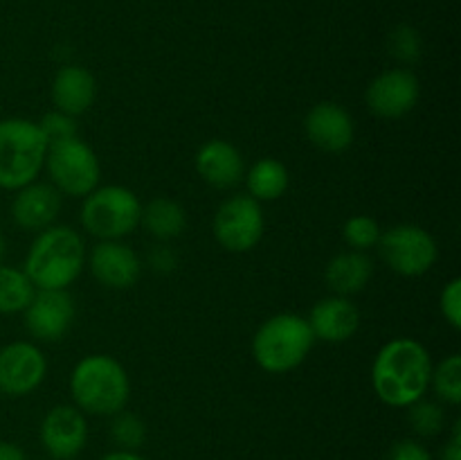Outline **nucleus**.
I'll return each mask as SVG.
<instances>
[{"instance_id": "1", "label": "nucleus", "mask_w": 461, "mask_h": 460, "mask_svg": "<svg viewBox=\"0 0 461 460\" xmlns=\"http://www.w3.org/2000/svg\"><path fill=\"white\" fill-rule=\"evenodd\" d=\"M432 361L426 345L408 336L392 338L378 350L372 365V386L378 400L394 409H408L423 400L430 386Z\"/></svg>"}, {"instance_id": "2", "label": "nucleus", "mask_w": 461, "mask_h": 460, "mask_svg": "<svg viewBox=\"0 0 461 460\" xmlns=\"http://www.w3.org/2000/svg\"><path fill=\"white\" fill-rule=\"evenodd\" d=\"M84 239L70 225L41 230L27 251L23 271L34 289H68L84 271Z\"/></svg>"}, {"instance_id": "3", "label": "nucleus", "mask_w": 461, "mask_h": 460, "mask_svg": "<svg viewBox=\"0 0 461 460\" xmlns=\"http://www.w3.org/2000/svg\"><path fill=\"white\" fill-rule=\"evenodd\" d=\"M70 392L77 409L90 415H115L124 410L131 382L124 365L108 354H88L70 374Z\"/></svg>"}, {"instance_id": "4", "label": "nucleus", "mask_w": 461, "mask_h": 460, "mask_svg": "<svg viewBox=\"0 0 461 460\" xmlns=\"http://www.w3.org/2000/svg\"><path fill=\"white\" fill-rule=\"evenodd\" d=\"M315 336L302 316L275 314L259 325L252 338V356L257 365L270 374H284L304 363Z\"/></svg>"}, {"instance_id": "5", "label": "nucleus", "mask_w": 461, "mask_h": 460, "mask_svg": "<svg viewBox=\"0 0 461 460\" xmlns=\"http://www.w3.org/2000/svg\"><path fill=\"white\" fill-rule=\"evenodd\" d=\"M48 140L25 117L0 120V188L21 189L34 183L45 167Z\"/></svg>"}, {"instance_id": "6", "label": "nucleus", "mask_w": 461, "mask_h": 460, "mask_svg": "<svg viewBox=\"0 0 461 460\" xmlns=\"http://www.w3.org/2000/svg\"><path fill=\"white\" fill-rule=\"evenodd\" d=\"M142 203L124 185L95 188L81 206V224L102 242H117L140 225Z\"/></svg>"}, {"instance_id": "7", "label": "nucleus", "mask_w": 461, "mask_h": 460, "mask_svg": "<svg viewBox=\"0 0 461 460\" xmlns=\"http://www.w3.org/2000/svg\"><path fill=\"white\" fill-rule=\"evenodd\" d=\"M45 167L59 194L79 198L99 188L102 167L93 149L79 138L48 144Z\"/></svg>"}, {"instance_id": "8", "label": "nucleus", "mask_w": 461, "mask_h": 460, "mask_svg": "<svg viewBox=\"0 0 461 460\" xmlns=\"http://www.w3.org/2000/svg\"><path fill=\"white\" fill-rule=\"evenodd\" d=\"M378 251L394 273L419 278L435 266L437 242L428 230L414 224H399L378 237Z\"/></svg>"}, {"instance_id": "9", "label": "nucleus", "mask_w": 461, "mask_h": 460, "mask_svg": "<svg viewBox=\"0 0 461 460\" xmlns=\"http://www.w3.org/2000/svg\"><path fill=\"white\" fill-rule=\"evenodd\" d=\"M214 237L225 251L248 253L261 242L266 228L264 212L259 201L252 197L239 194V197L225 198L214 215Z\"/></svg>"}, {"instance_id": "10", "label": "nucleus", "mask_w": 461, "mask_h": 460, "mask_svg": "<svg viewBox=\"0 0 461 460\" xmlns=\"http://www.w3.org/2000/svg\"><path fill=\"white\" fill-rule=\"evenodd\" d=\"M48 359L30 341H14L0 350V392L7 397H25L43 383Z\"/></svg>"}, {"instance_id": "11", "label": "nucleus", "mask_w": 461, "mask_h": 460, "mask_svg": "<svg viewBox=\"0 0 461 460\" xmlns=\"http://www.w3.org/2000/svg\"><path fill=\"white\" fill-rule=\"evenodd\" d=\"M419 95H421V88L414 72H410L408 68H392L374 77L372 84L365 90V102L374 115L396 120V117L408 115L417 106Z\"/></svg>"}, {"instance_id": "12", "label": "nucleus", "mask_w": 461, "mask_h": 460, "mask_svg": "<svg viewBox=\"0 0 461 460\" xmlns=\"http://www.w3.org/2000/svg\"><path fill=\"white\" fill-rule=\"evenodd\" d=\"M25 329L45 343L66 336L75 320V302L66 289H39L23 311Z\"/></svg>"}, {"instance_id": "13", "label": "nucleus", "mask_w": 461, "mask_h": 460, "mask_svg": "<svg viewBox=\"0 0 461 460\" xmlns=\"http://www.w3.org/2000/svg\"><path fill=\"white\" fill-rule=\"evenodd\" d=\"M88 440V424L77 406L59 404L41 422V445L54 460H72Z\"/></svg>"}, {"instance_id": "14", "label": "nucleus", "mask_w": 461, "mask_h": 460, "mask_svg": "<svg viewBox=\"0 0 461 460\" xmlns=\"http://www.w3.org/2000/svg\"><path fill=\"white\" fill-rule=\"evenodd\" d=\"M306 135L318 149L329 153H342L354 143V120L342 106L333 102H320L306 113Z\"/></svg>"}, {"instance_id": "15", "label": "nucleus", "mask_w": 461, "mask_h": 460, "mask_svg": "<svg viewBox=\"0 0 461 460\" xmlns=\"http://www.w3.org/2000/svg\"><path fill=\"white\" fill-rule=\"evenodd\" d=\"M90 271L95 280L108 289H131L138 282L142 266L135 251L126 244L99 242L90 253Z\"/></svg>"}, {"instance_id": "16", "label": "nucleus", "mask_w": 461, "mask_h": 460, "mask_svg": "<svg viewBox=\"0 0 461 460\" xmlns=\"http://www.w3.org/2000/svg\"><path fill=\"white\" fill-rule=\"evenodd\" d=\"M311 332L324 343H345L358 332L360 311L349 298L331 296L313 305L309 318Z\"/></svg>"}, {"instance_id": "17", "label": "nucleus", "mask_w": 461, "mask_h": 460, "mask_svg": "<svg viewBox=\"0 0 461 460\" xmlns=\"http://www.w3.org/2000/svg\"><path fill=\"white\" fill-rule=\"evenodd\" d=\"M12 201V216L23 230H45L54 224L61 210V194L54 185L30 183L16 189Z\"/></svg>"}, {"instance_id": "18", "label": "nucleus", "mask_w": 461, "mask_h": 460, "mask_svg": "<svg viewBox=\"0 0 461 460\" xmlns=\"http://www.w3.org/2000/svg\"><path fill=\"white\" fill-rule=\"evenodd\" d=\"M196 171L205 183L219 189L234 188L246 176L243 156L234 144L225 140H210L196 153Z\"/></svg>"}, {"instance_id": "19", "label": "nucleus", "mask_w": 461, "mask_h": 460, "mask_svg": "<svg viewBox=\"0 0 461 460\" xmlns=\"http://www.w3.org/2000/svg\"><path fill=\"white\" fill-rule=\"evenodd\" d=\"M97 95L95 77L81 66H63L54 75L52 81V102L57 111L66 115H81L88 111Z\"/></svg>"}, {"instance_id": "20", "label": "nucleus", "mask_w": 461, "mask_h": 460, "mask_svg": "<svg viewBox=\"0 0 461 460\" xmlns=\"http://www.w3.org/2000/svg\"><path fill=\"white\" fill-rule=\"evenodd\" d=\"M372 273V260L363 251H347L329 260L324 280L336 296L349 298L367 287Z\"/></svg>"}, {"instance_id": "21", "label": "nucleus", "mask_w": 461, "mask_h": 460, "mask_svg": "<svg viewBox=\"0 0 461 460\" xmlns=\"http://www.w3.org/2000/svg\"><path fill=\"white\" fill-rule=\"evenodd\" d=\"M140 224L144 225V230L151 237L160 239V242H169V239L183 235L185 225H187V215H185V207L176 203L174 198L160 197L142 206Z\"/></svg>"}, {"instance_id": "22", "label": "nucleus", "mask_w": 461, "mask_h": 460, "mask_svg": "<svg viewBox=\"0 0 461 460\" xmlns=\"http://www.w3.org/2000/svg\"><path fill=\"white\" fill-rule=\"evenodd\" d=\"M246 185L250 192L248 197H252L255 201H277L288 188L286 165L275 158H261L248 170Z\"/></svg>"}, {"instance_id": "23", "label": "nucleus", "mask_w": 461, "mask_h": 460, "mask_svg": "<svg viewBox=\"0 0 461 460\" xmlns=\"http://www.w3.org/2000/svg\"><path fill=\"white\" fill-rule=\"evenodd\" d=\"M36 289L23 269L0 264V314H18L25 311Z\"/></svg>"}, {"instance_id": "24", "label": "nucleus", "mask_w": 461, "mask_h": 460, "mask_svg": "<svg viewBox=\"0 0 461 460\" xmlns=\"http://www.w3.org/2000/svg\"><path fill=\"white\" fill-rule=\"evenodd\" d=\"M430 383L441 400L457 406L461 401V356L450 354L437 368H432Z\"/></svg>"}, {"instance_id": "25", "label": "nucleus", "mask_w": 461, "mask_h": 460, "mask_svg": "<svg viewBox=\"0 0 461 460\" xmlns=\"http://www.w3.org/2000/svg\"><path fill=\"white\" fill-rule=\"evenodd\" d=\"M381 225L376 219L367 215L349 216L342 225V237H345L347 246L351 251H367V248L376 246L378 237H381Z\"/></svg>"}, {"instance_id": "26", "label": "nucleus", "mask_w": 461, "mask_h": 460, "mask_svg": "<svg viewBox=\"0 0 461 460\" xmlns=\"http://www.w3.org/2000/svg\"><path fill=\"white\" fill-rule=\"evenodd\" d=\"M408 409H410V424H412V428L419 433V436L432 437L444 428V422H446L444 409H441L439 404H435V401L419 400L414 401L412 406H408Z\"/></svg>"}, {"instance_id": "27", "label": "nucleus", "mask_w": 461, "mask_h": 460, "mask_svg": "<svg viewBox=\"0 0 461 460\" xmlns=\"http://www.w3.org/2000/svg\"><path fill=\"white\" fill-rule=\"evenodd\" d=\"M111 436L117 445L133 451L138 449V446L144 442V437H147V427H144V422L138 418V415L120 410V413H115V419H113Z\"/></svg>"}, {"instance_id": "28", "label": "nucleus", "mask_w": 461, "mask_h": 460, "mask_svg": "<svg viewBox=\"0 0 461 460\" xmlns=\"http://www.w3.org/2000/svg\"><path fill=\"white\" fill-rule=\"evenodd\" d=\"M390 50L399 61L414 63L421 57V36L414 27L399 25L390 34Z\"/></svg>"}, {"instance_id": "29", "label": "nucleus", "mask_w": 461, "mask_h": 460, "mask_svg": "<svg viewBox=\"0 0 461 460\" xmlns=\"http://www.w3.org/2000/svg\"><path fill=\"white\" fill-rule=\"evenodd\" d=\"M41 129V133L45 135L48 144L54 143H61V140H70L77 138V122L72 115H66L61 111H52V113H45L41 117V122H36Z\"/></svg>"}, {"instance_id": "30", "label": "nucleus", "mask_w": 461, "mask_h": 460, "mask_svg": "<svg viewBox=\"0 0 461 460\" xmlns=\"http://www.w3.org/2000/svg\"><path fill=\"white\" fill-rule=\"evenodd\" d=\"M441 314L453 329H461V280L453 278L441 291Z\"/></svg>"}, {"instance_id": "31", "label": "nucleus", "mask_w": 461, "mask_h": 460, "mask_svg": "<svg viewBox=\"0 0 461 460\" xmlns=\"http://www.w3.org/2000/svg\"><path fill=\"white\" fill-rule=\"evenodd\" d=\"M387 460H432L430 454L423 445L414 440H401L392 446L390 458Z\"/></svg>"}, {"instance_id": "32", "label": "nucleus", "mask_w": 461, "mask_h": 460, "mask_svg": "<svg viewBox=\"0 0 461 460\" xmlns=\"http://www.w3.org/2000/svg\"><path fill=\"white\" fill-rule=\"evenodd\" d=\"M441 460H461V422H455L453 436H450L448 445L444 446Z\"/></svg>"}, {"instance_id": "33", "label": "nucleus", "mask_w": 461, "mask_h": 460, "mask_svg": "<svg viewBox=\"0 0 461 460\" xmlns=\"http://www.w3.org/2000/svg\"><path fill=\"white\" fill-rule=\"evenodd\" d=\"M151 264H153V269H158V271H162V273H167V271L176 269V257L171 255V253L167 251V248H158V251L151 255Z\"/></svg>"}, {"instance_id": "34", "label": "nucleus", "mask_w": 461, "mask_h": 460, "mask_svg": "<svg viewBox=\"0 0 461 460\" xmlns=\"http://www.w3.org/2000/svg\"><path fill=\"white\" fill-rule=\"evenodd\" d=\"M0 460H27L23 454L21 446H16L14 442H3L0 440Z\"/></svg>"}, {"instance_id": "35", "label": "nucleus", "mask_w": 461, "mask_h": 460, "mask_svg": "<svg viewBox=\"0 0 461 460\" xmlns=\"http://www.w3.org/2000/svg\"><path fill=\"white\" fill-rule=\"evenodd\" d=\"M99 460H144L142 455H138L135 451H129V449H120V451H111V454H106L104 458Z\"/></svg>"}, {"instance_id": "36", "label": "nucleus", "mask_w": 461, "mask_h": 460, "mask_svg": "<svg viewBox=\"0 0 461 460\" xmlns=\"http://www.w3.org/2000/svg\"><path fill=\"white\" fill-rule=\"evenodd\" d=\"M3 257H5V237L0 233V264H3Z\"/></svg>"}]
</instances>
